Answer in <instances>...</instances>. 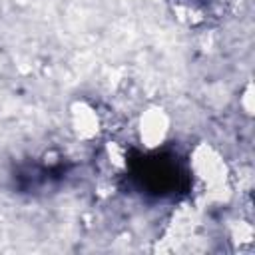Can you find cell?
<instances>
[{
    "instance_id": "cell-1",
    "label": "cell",
    "mask_w": 255,
    "mask_h": 255,
    "mask_svg": "<svg viewBox=\"0 0 255 255\" xmlns=\"http://www.w3.org/2000/svg\"><path fill=\"white\" fill-rule=\"evenodd\" d=\"M181 2H193L195 4V2H205V0H181Z\"/></svg>"
}]
</instances>
